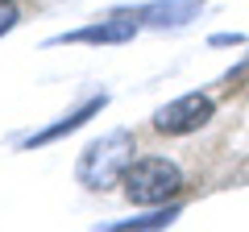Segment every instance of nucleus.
Segmentation results:
<instances>
[{"label": "nucleus", "instance_id": "obj_7", "mask_svg": "<svg viewBox=\"0 0 249 232\" xmlns=\"http://www.w3.org/2000/svg\"><path fill=\"white\" fill-rule=\"evenodd\" d=\"M175 215H178V207H166V212H150V215H142V220H121V224H112V232H124V228H166Z\"/></svg>", "mask_w": 249, "mask_h": 232}, {"label": "nucleus", "instance_id": "obj_1", "mask_svg": "<svg viewBox=\"0 0 249 232\" xmlns=\"http://www.w3.org/2000/svg\"><path fill=\"white\" fill-rule=\"evenodd\" d=\"M137 153V141L129 129H116V133H104L100 141H91L88 149L79 153V182L91 191H104L112 187V182L124 179V170H129V162H133Z\"/></svg>", "mask_w": 249, "mask_h": 232}, {"label": "nucleus", "instance_id": "obj_8", "mask_svg": "<svg viewBox=\"0 0 249 232\" xmlns=\"http://www.w3.org/2000/svg\"><path fill=\"white\" fill-rule=\"evenodd\" d=\"M21 21V9H17V0H0V33H9L13 25Z\"/></svg>", "mask_w": 249, "mask_h": 232}, {"label": "nucleus", "instance_id": "obj_3", "mask_svg": "<svg viewBox=\"0 0 249 232\" xmlns=\"http://www.w3.org/2000/svg\"><path fill=\"white\" fill-rule=\"evenodd\" d=\"M212 116H216V99L212 96H204V91H187V96L170 99L166 108L154 112V129L166 133V137H187V133H196V129H204Z\"/></svg>", "mask_w": 249, "mask_h": 232}, {"label": "nucleus", "instance_id": "obj_4", "mask_svg": "<svg viewBox=\"0 0 249 232\" xmlns=\"http://www.w3.org/2000/svg\"><path fill=\"white\" fill-rule=\"evenodd\" d=\"M133 33H137L133 21H96V25H83V29H75V33H58L54 42H62V46H75V42H91V46H121V42H129Z\"/></svg>", "mask_w": 249, "mask_h": 232}, {"label": "nucleus", "instance_id": "obj_5", "mask_svg": "<svg viewBox=\"0 0 249 232\" xmlns=\"http://www.w3.org/2000/svg\"><path fill=\"white\" fill-rule=\"evenodd\" d=\"M104 104H108V96H91V99H83V104L75 108V112H67V116L58 120V125H50V129H42V133H34L25 145H50V141H58L62 133H75V129H83V125L91 120V116H96L100 108H104Z\"/></svg>", "mask_w": 249, "mask_h": 232}, {"label": "nucleus", "instance_id": "obj_6", "mask_svg": "<svg viewBox=\"0 0 249 232\" xmlns=\"http://www.w3.org/2000/svg\"><path fill=\"white\" fill-rule=\"evenodd\" d=\"M204 0H158L150 9H142V17L150 25H187V21L196 17V9Z\"/></svg>", "mask_w": 249, "mask_h": 232}, {"label": "nucleus", "instance_id": "obj_2", "mask_svg": "<svg viewBox=\"0 0 249 232\" xmlns=\"http://www.w3.org/2000/svg\"><path fill=\"white\" fill-rule=\"evenodd\" d=\"M124 195L137 207H158L183 191V170L170 158H133L124 170Z\"/></svg>", "mask_w": 249, "mask_h": 232}]
</instances>
